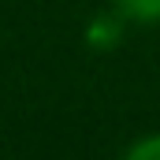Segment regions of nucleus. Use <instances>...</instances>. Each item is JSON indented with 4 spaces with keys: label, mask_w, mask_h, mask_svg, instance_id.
<instances>
[{
    "label": "nucleus",
    "mask_w": 160,
    "mask_h": 160,
    "mask_svg": "<svg viewBox=\"0 0 160 160\" xmlns=\"http://www.w3.org/2000/svg\"><path fill=\"white\" fill-rule=\"evenodd\" d=\"M119 38H123V15L119 11L97 15V19L89 22V30H86V41H89L93 48H116Z\"/></svg>",
    "instance_id": "obj_1"
},
{
    "label": "nucleus",
    "mask_w": 160,
    "mask_h": 160,
    "mask_svg": "<svg viewBox=\"0 0 160 160\" xmlns=\"http://www.w3.org/2000/svg\"><path fill=\"white\" fill-rule=\"evenodd\" d=\"M127 22H160V0H112Z\"/></svg>",
    "instance_id": "obj_2"
},
{
    "label": "nucleus",
    "mask_w": 160,
    "mask_h": 160,
    "mask_svg": "<svg viewBox=\"0 0 160 160\" xmlns=\"http://www.w3.org/2000/svg\"><path fill=\"white\" fill-rule=\"evenodd\" d=\"M119 160H160V134H142V138H134Z\"/></svg>",
    "instance_id": "obj_3"
}]
</instances>
